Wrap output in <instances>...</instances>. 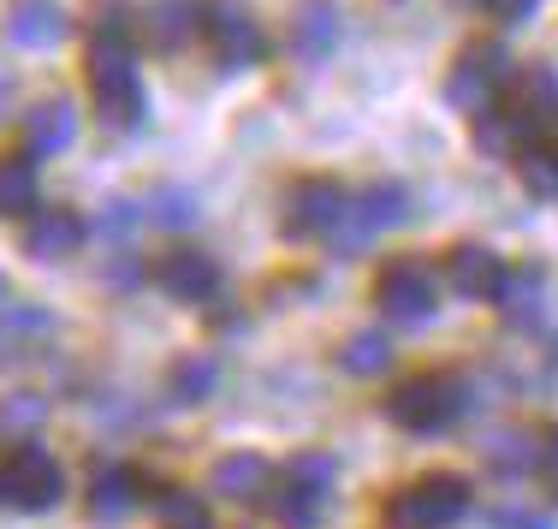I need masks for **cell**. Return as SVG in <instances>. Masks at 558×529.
<instances>
[{"instance_id": "d6a6232c", "label": "cell", "mask_w": 558, "mask_h": 529, "mask_svg": "<svg viewBox=\"0 0 558 529\" xmlns=\"http://www.w3.org/2000/svg\"><path fill=\"white\" fill-rule=\"evenodd\" d=\"M43 411H48L43 399H7L0 405V422H43Z\"/></svg>"}, {"instance_id": "603a6c76", "label": "cell", "mask_w": 558, "mask_h": 529, "mask_svg": "<svg viewBox=\"0 0 558 529\" xmlns=\"http://www.w3.org/2000/svg\"><path fill=\"white\" fill-rule=\"evenodd\" d=\"M339 369H344V375H356V381L387 375V369H392V339L375 334V327H368V334H351L339 346Z\"/></svg>"}, {"instance_id": "ba28073f", "label": "cell", "mask_w": 558, "mask_h": 529, "mask_svg": "<svg viewBox=\"0 0 558 529\" xmlns=\"http://www.w3.org/2000/svg\"><path fill=\"white\" fill-rule=\"evenodd\" d=\"M203 36L208 48H215L220 65H232V72H244V65H256L268 55V36H262L256 12L238 7V0H208L203 7Z\"/></svg>"}, {"instance_id": "4fadbf2b", "label": "cell", "mask_w": 558, "mask_h": 529, "mask_svg": "<svg viewBox=\"0 0 558 529\" xmlns=\"http://www.w3.org/2000/svg\"><path fill=\"white\" fill-rule=\"evenodd\" d=\"M339 48V7L333 0H303L291 12V55L303 65H322Z\"/></svg>"}, {"instance_id": "d6986e66", "label": "cell", "mask_w": 558, "mask_h": 529, "mask_svg": "<svg viewBox=\"0 0 558 529\" xmlns=\"http://www.w3.org/2000/svg\"><path fill=\"white\" fill-rule=\"evenodd\" d=\"M529 143H535V137H529V125L505 108V101H494V108L475 113V149H482V155H523Z\"/></svg>"}, {"instance_id": "4dcf8cb0", "label": "cell", "mask_w": 558, "mask_h": 529, "mask_svg": "<svg viewBox=\"0 0 558 529\" xmlns=\"http://www.w3.org/2000/svg\"><path fill=\"white\" fill-rule=\"evenodd\" d=\"M475 7H482V12H494L499 24H523L529 12L541 7V0H475Z\"/></svg>"}, {"instance_id": "ac0fdd59", "label": "cell", "mask_w": 558, "mask_h": 529, "mask_svg": "<svg viewBox=\"0 0 558 529\" xmlns=\"http://www.w3.org/2000/svg\"><path fill=\"white\" fill-rule=\"evenodd\" d=\"M499 310L511 327H535L547 315V274L541 268H517L505 274V292H499Z\"/></svg>"}, {"instance_id": "5bb4252c", "label": "cell", "mask_w": 558, "mask_h": 529, "mask_svg": "<svg viewBox=\"0 0 558 529\" xmlns=\"http://www.w3.org/2000/svg\"><path fill=\"white\" fill-rule=\"evenodd\" d=\"M84 215H72V208H36L31 227H24V250H31L36 262H65L77 244H84Z\"/></svg>"}, {"instance_id": "30bf717a", "label": "cell", "mask_w": 558, "mask_h": 529, "mask_svg": "<svg viewBox=\"0 0 558 529\" xmlns=\"http://www.w3.org/2000/svg\"><path fill=\"white\" fill-rule=\"evenodd\" d=\"M155 280H161V292L179 298V303H208L220 292V262L208 256V250L179 244V250H167V256L155 262Z\"/></svg>"}, {"instance_id": "9c48e42d", "label": "cell", "mask_w": 558, "mask_h": 529, "mask_svg": "<svg viewBox=\"0 0 558 529\" xmlns=\"http://www.w3.org/2000/svg\"><path fill=\"white\" fill-rule=\"evenodd\" d=\"M344 208H351V196H344L339 179H298L286 196V232L291 238H322V232H339Z\"/></svg>"}, {"instance_id": "f546056e", "label": "cell", "mask_w": 558, "mask_h": 529, "mask_svg": "<svg viewBox=\"0 0 558 529\" xmlns=\"http://www.w3.org/2000/svg\"><path fill=\"white\" fill-rule=\"evenodd\" d=\"M494 529H553L541 512H529V506H499L494 512Z\"/></svg>"}, {"instance_id": "e0dca14e", "label": "cell", "mask_w": 558, "mask_h": 529, "mask_svg": "<svg viewBox=\"0 0 558 529\" xmlns=\"http://www.w3.org/2000/svg\"><path fill=\"white\" fill-rule=\"evenodd\" d=\"M196 31H203V7H196V0H155V7L143 12V36H149L155 48H184Z\"/></svg>"}, {"instance_id": "8fae6325", "label": "cell", "mask_w": 558, "mask_h": 529, "mask_svg": "<svg viewBox=\"0 0 558 529\" xmlns=\"http://www.w3.org/2000/svg\"><path fill=\"white\" fill-rule=\"evenodd\" d=\"M505 274H511V268H505L499 250H487V244H451V256H446L451 292L470 298V303H499Z\"/></svg>"}, {"instance_id": "2e32d148", "label": "cell", "mask_w": 558, "mask_h": 529, "mask_svg": "<svg viewBox=\"0 0 558 529\" xmlns=\"http://www.w3.org/2000/svg\"><path fill=\"white\" fill-rule=\"evenodd\" d=\"M208 488H215L220 500H238V506H250V500H262L274 488V465L262 453H226L215 476H208Z\"/></svg>"}, {"instance_id": "f1b7e54d", "label": "cell", "mask_w": 558, "mask_h": 529, "mask_svg": "<svg viewBox=\"0 0 558 529\" xmlns=\"http://www.w3.org/2000/svg\"><path fill=\"white\" fill-rule=\"evenodd\" d=\"M286 476H298V482H310V488H327V494H333V476H339V465L327 453H298L291 458V470Z\"/></svg>"}, {"instance_id": "277c9868", "label": "cell", "mask_w": 558, "mask_h": 529, "mask_svg": "<svg viewBox=\"0 0 558 529\" xmlns=\"http://www.w3.org/2000/svg\"><path fill=\"white\" fill-rule=\"evenodd\" d=\"M511 77H517V65H511V55H505L499 43H470L458 60H451V72H446V101L475 119L482 108L499 101V89H511Z\"/></svg>"}, {"instance_id": "7402d4cb", "label": "cell", "mask_w": 558, "mask_h": 529, "mask_svg": "<svg viewBox=\"0 0 558 529\" xmlns=\"http://www.w3.org/2000/svg\"><path fill=\"white\" fill-rule=\"evenodd\" d=\"M131 506H137V470H125V465L96 470V488H89V512H96V518H125Z\"/></svg>"}, {"instance_id": "83f0119b", "label": "cell", "mask_w": 558, "mask_h": 529, "mask_svg": "<svg viewBox=\"0 0 558 529\" xmlns=\"http://www.w3.org/2000/svg\"><path fill=\"white\" fill-rule=\"evenodd\" d=\"M517 167H523V184L535 196H553L558 191V143H529V149L517 155Z\"/></svg>"}, {"instance_id": "9a60e30c", "label": "cell", "mask_w": 558, "mask_h": 529, "mask_svg": "<svg viewBox=\"0 0 558 529\" xmlns=\"http://www.w3.org/2000/svg\"><path fill=\"white\" fill-rule=\"evenodd\" d=\"M65 7L60 0H12L7 7V36L19 48H54L60 36H65Z\"/></svg>"}, {"instance_id": "3957f363", "label": "cell", "mask_w": 558, "mask_h": 529, "mask_svg": "<svg viewBox=\"0 0 558 529\" xmlns=\"http://www.w3.org/2000/svg\"><path fill=\"white\" fill-rule=\"evenodd\" d=\"M475 405V393L463 387V381H451V375H416V381H404V387L387 399V417L398 422V429H410V434H440L451 429L463 411Z\"/></svg>"}, {"instance_id": "ffe728a7", "label": "cell", "mask_w": 558, "mask_h": 529, "mask_svg": "<svg viewBox=\"0 0 558 529\" xmlns=\"http://www.w3.org/2000/svg\"><path fill=\"white\" fill-rule=\"evenodd\" d=\"M268 506L286 529H315L322 524V506H327V488H310L298 476H286L279 488H268Z\"/></svg>"}, {"instance_id": "cb8c5ba5", "label": "cell", "mask_w": 558, "mask_h": 529, "mask_svg": "<svg viewBox=\"0 0 558 529\" xmlns=\"http://www.w3.org/2000/svg\"><path fill=\"white\" fill-rule=\"evenodd\" d=\"M31 208H36V161L7 155L0 161V215H31Z\"/></svg>"}, {"instance_id": "484cf974", "label": "cell", "mask_w": 558, "mask_h": 529, "mask_svg": "<svg viewBox=\"0 0 558 529\" xmlns=\"http://www.w3.org/2000/svg\"><path fill=\"white\" fill-rule=\"evenodd\" d=\"M155 512H161V529H208V506L196 488H161Z\"/></svg>"}, {"instance_id": "52a82bcc", "label": "cell", "mask_w": 558, "mask_h": 529, "mask_svg": "<svg viewBox=\"0 0 558 529\" xmlns=\"http://www.w3.org/2000/svg\"><path fill=\"white\" fill-rule=\"evenodd\" d=\"M398 220H410V191H404L398 179L368 184V191L356 196L351 208H344V220H339V232H333V250H339V256H356L368 238L398 227Z\"/></svg>"}, {"instance_id": "7c38bea8", "label": "cell", "mask_w": 558, "mask_h": 529, "mask_svg": "<svg viewBox=\"0 0 558 529\" xmlns=\"http://www.w3.org/2000/svg\"><path fill=\"white\" fill-rule=\"evenodd\" d=\"M77 137V108L72 101H36L31 113H24V155L31 161H48V155H65Z\"/></svg>"}, {"instance_id": "44dd1931", "label": "cell", "mask_w": 558, "mask_h": 529, "mask_svg": "<svg viewBox=\"0 0 558 529\" xmlns=\"http://www.w3.org/2000/svg\"><path fill=\"white\" fill-rule=\"evenodd\" d=\"M482 458H487V470H494V476H523V470L541 465V441H535V434H523V429H499V434H487V441H482Z\"/></svg>"}, {"instance_id": "6da1fadb", "label": "cell", "mask_w": 558, "mask_h": 529, "mask_svg": "<svg viewBox=\"0 0 558 529\" xmlns=\"http://www.w3.org/2000/svg\"><path fill=\"white\" fill-rule=\"evenodd\" d=\"M89 96L101 108V125L131 131L143 119V77H137V55H131L125 31H96L89 43Z\"/></svg>"}, {"instance_id": "8992f818", "label": "cell", "mask_w": 558, "mask_h": 529, "mask_svg": "<svg viewBox=\"0 0 558 529\" xmlns=\"http://www.w3.org/2000/svg\"><path fill=\"white\" fill-rule=\"evenodd\" d=\"M375 303H380V315L398 327H422L434 315V303H440V286H434V274H428V262H416V256H398L380 268V280H375Z\"/></svg>"}, {"instance_id": "7a4b0ae2", "label": "cell", "mask_w": 558, "mask_h": 529, "mask_svg": "<svg viewBox=\"0 0 558 529\" xmlns=\"http://www.w3.org/2000/svg\"><path fill=\"white\" fill-rule=\"evenodd\" d=\"M463 512H470V482L451 470H434L422 482L398 488L380 518H387V529H451Z\"/></svg>"}, {"instance_id": "e575fe53", "label": "cell", "mask_w": 558, "mask_h": 529, "mask_svg": "<svg viewBox=\"0 0 558 529\" xmlns=\"http://www.w3.org/2000/svg\"><path fill=\"white\" fill-rule=\"evenodd\" d=\"M108 280H113V286H137V262H131V256H119L113 268H108Z\"/></svg>"}, {"instance_id": "8d00e7d4", "label": "cell", "mask_w": 558, "mask_h": 529, "mask_svg": "<svg viewBox=\"0 0 558 529\" xmlns=\"http://www.w3.org/2000/svg\"><path fill=\"white\" fill-rule=\"evenodd\" d=\"M0 303H7V274H0Z\"/></svg>"}, {"instance_id": "836d02e7", "label": "cell", "mask_w": 558, "mask_h": 529, "mask_svg": "<svg viewBox=\"0 0 558 529\" xmlns=\"http://www.w3.org/2000/svg\"><path fill=\"white\" fill-rule=\"evenodd\" d=\"M541 476H547V488L558 494V434H553L547 446H541Z\"/></svg>"}, {"instance_id": "1f68e13d", "label": "cell", "mask_w": 558, "mask_h": 529, "mask_svg": "<svg viewBox=\"0 0 558 529\" xmlns=\"http://www.w3.org/2000/svg\"><path fill=\"white\" fill-rule=\"evenodd\" d=\"M137 220H143V208L119 196V203L108 208V215H101V227H108V232H131V227H137Z\"/></svg>"}, {"instance_id": "5b68a950", "label": "cell", "mask_w": 558, "mask_h": 529, "mask_svg": "<svg viewBox=\"0 0 558 529\" xmlns=\"http://www.w3.org/2000/svg\"><path fill=\"white\" fill-rule=\"evenodd\" d=\"M60 494H65V470H60V458L48 453V446L24 441V446H12V453L0 458V500H7V506L48 512V506H60Z\"/></svg>"}, {"instance_id": "d590c367", "label": "cell", "mask_w": 558, "mask_h": 529, "mask_svg": "<svg viewBox=\"0 0 558 529\" xmlns=\"http://www.w3.org/2000/svg\"><path fill=\"white\" fill-rule=\"evenodd\" d=\"M7 101H12V84H7V72H0V113H7Z\"/></svg>"}, {"instance_id": "d4e9b609", "label": "cell", "mask_w": 558, "mask_h": 529, "mask_svg": "<svg viewBox=\"0 0 558 529\" xmlns=\"http://www.w3.org/2000/svg\"><path fill=\"white\" fill-rule=\"evenodd\" d=\"M215 387H220L215 357H179V363H172V399L179 405H203Z\"/></svg>"}, {"instance_id": "4316f807", "label": "cell", "mask_w": 558, "mask_h": 529, "mask_svg": "<svg viewBox=\"0 0 558 529\" xmlns=\"http://www.w3.org/2000/svg\"><path fill=\"white\" fill-rule=\"evenodd\" d=\"M196 215H203V203L191 191H179V184H167V191H155L143 203V220H161V227H191Z\"/></svg>"}]
</instances>
